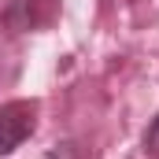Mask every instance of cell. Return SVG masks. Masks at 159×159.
Returning a JSON list of instances; mask_svg holds the SVG:
<instances>
[{"label": "cell", "mask_w": 159, "mask_h": 159, "mask_svg": "<svg viewBox=\"0 0 159 159\" xmlns=\"http://www.w3.org/2000/svg\"><path fill=\"white\" fill-rule=\"evenodd\" d=\"M37 122V104L34 100H11L0 107V156H11Z\"/></svg>", "instance_id": "obj_1"}, {"label": "cell", "mask_w": 159, "mask_h": 159, "mask_svg": "<svg viewBox=\"0 0 159 159\" xmlns=\"http://www.w3.org/2000/svg\"><path fill=\"white\" fill-rule=\"evenodd\" d=\"M144 148H148L152 156H159V115L152 119V126H148V133H144Z\"/></svg>", "instance_id": "obj_3"}, {"label": "cell", "mask_w": 159, "mask_h": 159, "mask_svg": "<svg viewBox=\"0 0 159 159\" xmlns=\"http://www.w3.org/2000/svg\"><path fill=\"white\" fill-rule=\"evenodd\" d=\"M52 0H15L11 4V26L15 30H34L48 19Z\"/></svg>", "instance_id": "obj_2"}]
</instances>
